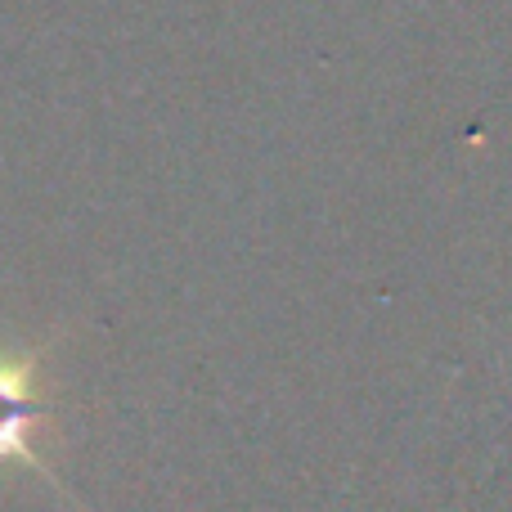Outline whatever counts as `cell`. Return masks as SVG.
<instances>
[{"label": "cell", "mask_w": 512, "mask_h": 512, "mask_svg": "<svg viewBox=\"0 0 512 512\" xmlns=\"http://www.w3.org/2000/svg\"><path fill=\"white\" fill-rule=\"evenodd\" d=\"M45 391H41V351H0V463L18 459L27 468H36L54 490H63V481H54L50 463L36 454V427L45 423Z\"/></svg>", "instance_id": "6da1fadb"}]
</instances>
